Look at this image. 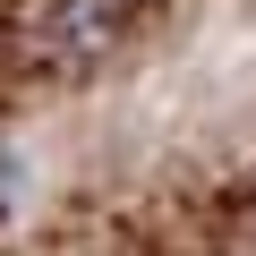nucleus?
I'll list each match as a JSON object with an SVG mask.
<instances>
[{"instance_id": "1", "label": "nucleus", "mask_w": 256, "mask_h": 256, "mask_svg": "<svg viewBox=\"0 0 256 256\" xmlns=\"http://www.w3.org/2000/svg\"><path fill=\"white\" fill-rule=\"evenodd\" d=\"M52 43H60V52L111 43V9H102V0H68V9H52Z\"/></svg>"}, {"instance_id": "2", "label": "nucleus", "mask_w": 256, "mask_h": 256, "mask_svg": "<svg viewBox=\"0 0 256 256\" xmlns=\"http://www.w3.org/2000/svg\"><path fill=\"white\" fill-rule=\"evenodd\" d=\"M18 196H26V154H18V146H0V222L18 214Z\"/></svg>"}]
</instances>
